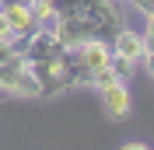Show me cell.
<instances>
[{
    "label": "cell",
    "instance_id": "cell-3",
    "mask_svg": "<svg viewBox=\"0 0 154 150\" xmlns=\"http://www.w3.org/2000/svg\"><path fill=\"white\" fill-rule=\"evenodd\" d=\"M4 98H38V84L21 42H0V101Z\"/></svg>",
    "mask_w": 154,
    "mask_h": 150
},
{
    "label": "cell",
    "instance_id": "cell-10",
    "mask_svg": "<svg viewBox=\"0 0 154 150\" xmlns=\"http://www.w3.org/2000/svg\"><path fill=\"white\" fill-rule=\"evenodd\" d=\"M144 42H147V49H154V10L147 14V35H144Z\"/></svg>",
    "mask_w": 154,
    "mask_h": 150
},
{
    "label": "cell",
    "instance_id": "cell-13",
    "mask_svg": "<svg viewBox=\"0 0 154 150\" xmlns=\"http://www.w3.org/2000/svg\"><path fill=\"white\" fill-rule=\"evenodd\" d=\"M151 77H154V74H151Z\"/></svg>",
    "mask_w": 154,
    "mask_h": 150
},
{
    "label": "cell",
    "instance_id": "cell-5",
    "mask_svg": "<svg viewBox=\"0 0 154 150\" xmlns=\"http://www.w3.org/2000/svg\"><path fill=\"white\" fill-rule=\"evenodd\" d=\"M98 98H102V105H105V112L112 115V119H126L130 108H133V98H130L126 80H112V84L98 87Z\"/></svg>",
    "mask_w": 154,
    "mask_h": 150
},
{
    "label": "cell",
    "instance_id": "cell-4",
    "mask_svg": "<svg viewBox=\"0 0 154 150\" xmlns=\"http://www.w3.org/2000/svg\"><path fill=\"white\" fill-rule=\"evenodd\" d=\"M109 63H112V42L91 38V42L70 46V66H74V84L77 87L91 84V77H95L98 70H105Z\"/></svg>",
    "mask_w": 154,
    "mask_h": 150
},
{
    "label": "cell",
    "instance_id": "cell-2",
    "mask_svg": "<svg viewBox=\"0 0 154 150\" xmlns=\"http://www.w3.org/2000/svg\"><path fill=\"white\" fill-rule=\"evenodd\" d=\"M21 52L28 59L32 74L38 84V98H60L74 84V66H70V46H63L49 28H35L25 42Z\"/></svg>",
    "mask_w": 154,
    "mask_h": 150
},
{
    "label": "cell",
    "instance_id": "cell-8",
    "mask_svg": "<svg viewBox=\"0 0 154 150\" xmlns=\"http://www.w3.org/2000/svg\"><path fill=\"white\" fill-rule=\"evenodd\" d=\"M0 42H14V35H11V25H7V18H4V10H0Z\"/></svg>",
    "mask_w": 154,
    "mask_h": 150
},
{
    "label": "cell",
    "instance_id": "cell-9",
    "mask_svg": "<svg viewBox=\"0 0 154 150\" xmlns=\"http://www.w3.org/2000/svg\"><path fill=\"white\" fill-rule=\"evenodd\" d=\"M130 7H137V10H140V14L147 18V14L154 10V0H130Z\"/></svg>",
    "mask_w": 154,
    "mask_h": 150
},
{
    "label": "cell",
    "instance_id": "cell-12",
    "mask_svg": "<svg viewBox=\"0 0 154 150\" xmlns=\"http://www.w3.org/2000/svg\"><path fill=\"white\" fill-rule=\"evenodd\" d=\"M0 4H28V0H0Z\"/></svg>",
    "mask_w": 154,
    "mask_h": 150
},
{
    "label": "cell",
    "instance_id": "cell-11",
    "mask_svg": "<svg viewBox=\"0 0 154 150\" xmlns=\"http://www.w3.org/2000/svg\"><path fill=\"white\" fill-rule=\"evenodd\" d=\"M140 63L147 66V74H154V49H147V52H144V59H140Z\"/></svg>",
    "mask_w": 154,
    "mask_h": 150
},
{
    "label": "cell",
    "instance_id": "cell-7",
    "mask_svg": "<svg viewBox=\"0 0 154 150\" xmlns=\"http://www.w3.org/2000/svg\"><path fill=\"white\" fill-rule=\"evenodd\" d=\"M144 52H147V42H144V35H140V32L126 28V25L116 32V38H112V56L130 59V63H137V66H140Z\"/></svg>",
    "mask_w": 154,
    "mask_h": 150
},
{
    "label": "cell",
    "instance_id": "cell-6",
    "mask_svg": "<svg viewBox=\"0 0 154 150\" xmlns=\"http://www.w3.org/2000/svg\"><path fill=\"white\" fill-rule=\"evenodd\" d=\"M0 10H4V18H7V25H11L14 42H25V38L38 28V21H35V14H32L28 4H0Z\"/></svg>",
    "mask_w": 154,
    "mask_h": 150
},
{
    "label": "cell",
    "instance_id": "cell-1",
    "mask_svg": "<svg viewBox=\"0 0 154 150\" xmlns=\"http://www.w3.org/2000/svg\"><path fill=\"white\" fill-rule=\"evenodd\" d=\"M56 18L49 32L63 46H81L91 38L112 42L123 28V0H53Z\"/></svg>",
    "mask_w": 154,
    "mask_h": 150
}]
</instances>
